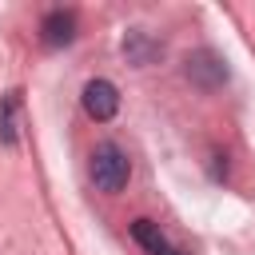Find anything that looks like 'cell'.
I'll return each instance as SVG.
<instances>
[{
    "mask_svg": "<svg viewBox=\"0 0 255 255\" xmlns=\"http://www.w3.org/2000/svg\"><path fill=\"white\" fill-rule=\"evenodd\" d=\"M128 179H131V159H128V151H124L120 143L104 139V143L92 151V183H96L100 191L116 195V191L128 187Z\"/></svg>",
    "mask_w": 255,
    "mask_h": 255,
    "instance_id": "cell-1",
    "label": "cell"
},
{
    "mask_svg": "<svg viewBox=\"0 0 255 255\" xmlns=\"http://www.w3.org/2000/svg\"><path fill=\"white\" fill-rule=\"evenodd\" d=\"M183 72H187V80H191L199 92H215V88H223L227 76H231L227 60H223L215 48H199V52H191L187 64H183Z\"/></svg>",
    "mask_w": 255,
    "mask_h": 255,
    "instance_id": "cell-2",
    "label": "cell"
},
{
    "mask_svg": "<svg viewBox=\"0 0 255 255\" xmlns=\"http://www.w3.org/2000/svg\"><path fill=\"white\" fill-rule=\"evenodd\" d=\"M80 104H84V112H88L96 124H108V120L120 112V88H116L112 80L96 76V80H88V84H84Z\"/></svg>",
    "mask_w": 255,
    "mask_h": 255,
    "instance_id": "cell-3",
    "label": "cell"
},
{
    "mask_svg": "<svg viewBox=\"0 0 255 255\" xmlns=\"http://www.w3.org/2000/svg\"><path fill=\"white\" fill-rule=\"evenodd\" d=\"M40 40H44V48H68L76 40V16L68 8H52L40 20Z\"/></svg>",
    "mask_w": 255,
    "mask_h": 255,
    "instance_id": "cell-4",
    "label": "cell"
},
{
    "mask_svg": "<svg viewBox=\"0 0 255 255\" xmlns=\"http://www.w3.org/2000/svg\"><path fill=\"white\" fill-rule=\"evenodd\" d=\"M120 48H124L128 64H135V68H147V64H155V60L163 56V44H159L151 32H143V28H131Z\"/></svg>",
    "mask_w": 255,
    "mask_h": 255,
    "instance_id": "cell-5",
    "label": "cell"
},
{
    "mask_svg": "<svg viewBox=\"0 0 255 255\" xmlns=\"http://www.w3.org/2000/svg\"><path fill=\"white\" fill-rule=\"evenodd\" d=\"M131 239L143 251H151V255H167V239H163V231H159L155 219H131Z\"/></svg>",
    "mask_w": 255,
    "mask_h": 255,
    "instance_id": "cell-6",
    "label": "cell"
},
{
    "mask_svg": "<svg viewBox=\"0 0 255 255\" xmlns=\"http://www.w3.org/2000/svg\"><path fill=\"white\" fill-rule=\"evenodd\" d=\"M16 112H20V92H8L0 100V143H16Z\"/></svg>",
    "mask_w": 255,
    "mask_h": 255,
    "instance_id": "cell-7",
    "label": "cell"
},
{
    "mask_svg": "<svg viewBox=\"0 0 255 255\" xmlns=\"http://www.w3.org/2000/svg\"><path fill=\"white\" fill-rule=\"evenodd\" d=\"M167 255H175V251H167Z\"/></svg>",
    "mask_w": 255,
    "mask_h": 255,
    "instance_id": "cell-8",
    "label": "cell"
}]
</instances>
